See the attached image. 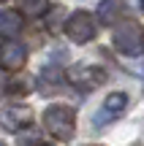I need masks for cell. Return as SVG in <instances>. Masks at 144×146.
<instances>
[{"instance_id": "obj_1", "label": "cell", "mask_w": 144, "mask_h": 146, "mask_svg": "<svg viewBox=\"0 0 144 146\" xmlns=\"http://www.w3.org/2000/svg\"><path fill=\"white\" fill-rule=\"evenodd\" d=\"M44 127L57 141H71L76 133V114L68 106H49L44 111Z\"/></svg>"}, {"instance_id": "obj_2", "label": "cell", "mask_w": 144, "mask_h": 146, "mask_svg": "<svg viewBox=\"0 0 144 146\" xmlns=\"http://www.w3.org/2000/svg\"><path fill=\"white\" fill-rule=\"evenodd\" d=\"M33 125V108L22 103H11L0 108V127L8 133H22Z\"/></svg>"}, {"instance_id": "obj_3", "label": "cell", "mask_w": 144, "mask_h": 146, "mask_svg": "<svg viewBox=\"0 0 144 146\" xmlns=\"http://www.w3.org/2000/svg\"><path fill=\"white\" fill-rule=\"evenodd\" d=\"M68 81H71V87L82 89V92H92L106 81V73L98 65H74L68 70Z\"/></svg>"}, {"instance_id": "obj_4", "label": "cell", "mask_w": 144, "mask_h": 146, "mask_svg": "<svg viewBox=\"0 0 144 146\" xmlns=\"http://www.w3.org/2000/svg\"><path fill=\"white\" fill-rule=\"evenodd\" d=\"M65 35L74 43H90L95 38V19H92V14H87V11L71 14L68 22H65Z\"/></svg>"}, {"instance_id": "obj_5", "label": "cell", "mask_w": 144, "mask_h": 146, "mask_svg": "<svg viewBox=\"0 0 144 146\" xmlns=\"http://www.w3.org/2000/svg\"><path fill=\"white\" fill-rule=\"evenodd\" d=\"M114 46L123 54H139L144 49V33L136 22H125L123 27H117L114 33Z\"/></svg>"}, {"instance_id": "obj_6", "label": "cell", "mask_w": 144, "mask_h": 146, "mask_svg": "<svg viewBox=\"0 0 144 146\" xmlns=\"http://www.w3.org/2000/svg\"><path fill=\"white\" fill-rule=\"evenodd\" d=\"M27 62V49L16 41H5L0 46V68L3 70H19Z\"/></svg>"}, {"instance_id": "obj_7", "label": "cell", "mask_w": 144, "mask_h": 146, "mask_svg": "<svg viewBox=\"0 0 144 146\" xmlns=\"http://www.w3.org/2000/svg\"><path fill=\"white\" fill-rule=\"evenodd\" d=\"M123 11H125L123 0H101V5H98V19H101V25H114Z\"/></svg>"}, {"instance_id": "obj_8", "label": "cell", "mask_w": 144, "mask_h": 146, "mask_svg": "<svg viewBox=\"0 0 144 146\" xmlns=\"http://www.w3.org/2000/svg\"><path fill=\"white\" fill-rule=\"evenodd\" d=\"M22 25H25L22 14H16V11H0V35H5V38L19 35Z\"/></svg>"}, {"instance_id": "obj_9", "label": "cell", "mask_w": 144, "mask_h": 146, "mask_svg": "<svg viewBox=\"0 0 144 146\" xmlns=\"http://www.w3.org/2000/svg\"><path fill=\"white\" fill-rule=\"evenodd\" d=\"M125 108H128V95H125V92H112L106 98V103H103V111H106L109 116L125 114Z\"/></svg>"}, {"instance_id": "obj_10", "label": "cell", "mask_w": 144, "mask_h": 146, "mask_svg": "<svg viewBox=\"0 0 144 146\" xmlns=\"http://www.w3.org/2000/svg\"><path fill=\"white\" fill-rule=\"evenodd\" d=\"M19 11L27 16H44L49 11V3L46 0H19Z\"/></svg>"}, {"instance_id": "obj_11", "label": "cell", "mask_w": 144, "mask_h": 146, "mask_svg": "<svg viewBox=\"0 0 144 146\" xmlns=\"http://www.w3.org/2000/svg\"><path fill=\"white\" fill-rule=\"evenodd\" d=\"M60 78H63V76H60L57 68H46V70L41 73V84H44V89H46V87H57Z\"/></svg>"}, {"instance_id": "obj_12", "label": "cell", "mask_w": 144, "mask_h": 146, "mask_svg": "<svg viewBox=\"0 0 144 146\" xmlns=\"http://www.w3.org/2000/svg\"><path fill=\"white\" fill-rule=\"evenodd\" d=\"M63 14H65L63 8H54L52 11V16H49V30H57V25L63 22Z\"/></svg>"}, {"instance_id": "obj_13", "label": "cell", "mask_w": 144, "mask_h": 146, "mask_svg": "<svg viewBox=\"0 0 144 146\" xmlns=\"http://www.w3.org/2000/svg\"><path fill=\"white\" fill-rule=\"evenodd\" d=\"M0 146H5V143H3V141H0Z\"/></svg>"}, {"instance_id": "obj_14", "label": "cell", "mask_w": 144, "mask_h": 146, "mask_svg": "<svg viewBox=\"0 0 144 146\" xmlns=\"http://www.w3.org/2000/svg\"><path fill=\"white\" fill-rule=\"evenodd\" d=\"M141 8H144V0H141Z\"/></svg>"}, {"instance_id": "obj_15", "label": "cell", "mask_w": 144, "mask_h": 146, "mask_svg": "<svg viewBox=\"0 0 144 146\" xmlns=\"http://www.w3.org/2000/svg\"><path fill=\"white\" fill-rule=\"evenodd\" d=\"M0 3H5V0H0Z\"/></svg>"}, {"instance_id": "obj_16", "label": "cell", "mask_w": 144, "mask_h": 146, "mask_svg": "<svg viewBox=\"0 0 144 146\" xmlns=\"http://www.w3.org/2000/svg\"><path fill=\"white\" fill-rule=\"evenodd\" d=\"M46 146H49V143H46Z\"/></svg>"}]
</instances>
